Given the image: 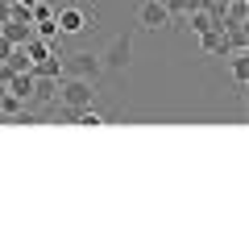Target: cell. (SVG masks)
I'll return each mask as SVG.
<instances>
[{"instance_id": "cell-14", "label": "cell", "mask_w": 249, "mask_h": 249, "mask_svg": "<svg viewBox=\"0 0 249 249\" xmlns=\"http://www.w3.org/2000/svg\"><path fill=\"white\" fill-rule=\"evenodd\" d=\"M34 34L46 37V42H54V37H58V25H54V21H42V25H34Z\"/></svg>"}, {"instance_id": "cell-13", "label": "cell", "mask_w": 249, "mask_h": 249, "mask_svg": "<svg viewBox=\"0 0 249 249\" xmlns=\"http://www.w3.org/2000/svg\"><path fill=\"white\" fill-rule=\"evenodd\" d=\"M162 4H166L170 17H187V13L196 9V0H162Z\"/></svg>"}, {"instance_id": "cell-10", "label": "cell", "mask_w": 249, "mask_h": 249, "mask_svg": "<svg viewBox=\"0 0 249 249\" xmlns=\"http://www.w3.org/2000/svg\"><path fill=\"white\" fill-rule=\"evenodd\" d=\"M4 62H9V71H29V75H34V58L25 54V46H13V54Z\"/></svg>"}, {"instance_id": "cell-17", "label": "cell", "mask_w": 249, "mask_h": 249, "mask_svg": "<svg viewBox=\"0 0 249 249\" xmlns=\"http://www.w3.org/2000/svg\"><path fill=\"white\" fill-rule=\"evenodd\" d=\"M13 4H34V0H13Z\"/></svg>"}, {"instance_id": "cell-8", "label": "cell", "mask_w": 249, "mask_h": 249, "mask_svg": "<svg viewBox=\"0 0 249 249\" xmlns=\"http://www.w3.org/2000/svg\"><path fill=\"white\" fill-rule=\"evenodd\" d=\"M0 34L9 37L13 46H25L29 37H34V25H25V21H4V25H0Z\"/></svg>"}, {"instance_id": "cell-11", "label": "cell", "mask_w": 249, "mask_h": 249, "mask_svg": "<svg viewBox=\"0 0 249 249\" xmlns=\"http://www.w3.org/2000/svg\"><path fill=\"white\" fill-rule=\"evenodd\" d=\"M75 124H88V129H100V124H108L104 121V112H96V108H79V112H75Z\"/></svg>"}, {"instance_id": "cell-1", "label": "cell", "mask_w": 249, "mask_h": 249, "mask_svg": "<svg viewBox=\"0 0 249 249\" xmlns=\"http://www.w3.org/2000/svg\"><path fill=\"white\" fill-rule=\"evenodd\" d=\"M91 100H96V83H91V79H79V75H62V79H58V104L88 108Z\"/></svg>"}, {"instance_id": "cell-16", "label": "cell", "mask_w": 249, "mask_h": 249, "mask_svg": "<svg viewBox=\"0 0 249 249\" xmlns=\"http://www.w3.org/2000/svg\"><path fill=\"white\" fill-rule=\"evenodd\" d=\"M9 9H13V0H0V25L9 21Z\"/></svg>"}, {"instance_id": "cell-5", "label": "cell", "mask_w": 249, "mask_h": 249, "mask_svg": "<svg viewBox=\"0 0 249 249\" xmlns=\"http://www.w3.org/2000/svg\"><path fill=\"white\" fill-rule=\"evenodd\" d=\"M137 21H142V29H150V34H158V29L175 25V17L166 13V4H162V0H145L142 13H137Z\"/></svg>"}, {"instance_id": "cell-9", "label": "cell", "mask_w": 249, "mask_h": 249, "mask_svg": "<svg viewBox=\"0 0 249 249\" xmlns=\"http://www.w3.org/2000/svg\"><path fill=\"white\" fill-rule=\"evenodd\" d=\"M54 96H58V79H37V75H34V96H29V100H37V104H50Z\"/></svg>"}, {"instance_id": "cell-12", "label": "cell", "mask_w": 249, "mask_h": 249, "mask_svg": "<svg viewBox=\"0 0 249 249\" xmlns=\"http://www.w3.org/2000/svg\"><path fill=\"white\" fill-rule=\"evenodd\" d=\"M232 79H237V88H245V83H249V58H245V54L232 58Z\"/></svg>"}, {"instance_id": "cell-4", "label": "cell", "mask_w": 249, "mask_h": 249, "mask_svg": "<svg viewBox=\"0 0 249 249\" xmlns=\"http://www.w3.org/2000/svg\"><path fill=\"white\" fill-rule=\"evenodd\" d=\"M62 75H79V79H91V83H96L100 75H104V67H100V54H91V50L62 54Z\"/></svg>"}, {"instance_id": "cell-7", "label": "cell", "mask_w": 249, "mask_h": 249, "mask_svg": "<svg viewBox=\"0 0 249 249\" xmlns=\"http://www.w3.org/2000/svg\"><path fill=\"white\" fill-rule=\"evenodd\" d=\"M187 25H191V34H208V29L212 25H220V17H216V13H208V9H191L187 13Z\"/></svg>"}, {"instance_id": "cell-6", "label": "cell", "mask_w": 249, "mask_h": 249, "mask_svg": "<svg viewBox=\"0 0 249 249\" xmlns=\"http://www.w3.org/2000/svg\"><path fill=\"white\" fill-rule=\"evenodd\" d=\"M199 50L212 54V58H220V54H229V37H224L220 25H212L208 34H199Z\"/></svg>"}, {"instance_id": "cell-15", "label": "cell", "mask_w": 249, "mask_h": 249, "mask_svg": "<svg viewBox=\"0 0 249 249\" xmlns=\"http://www.w3.org/2000/svg\"><path fill=\"white\" fill-rule=\"evenodd\" d=\"M9 54H13V42H9V37H4V34H0V62L9 58Z\"/></svg>"}, {"instance_id": "cell-3", "label": "cell", "mask_w": 249, "mask_h": 249, "mask_svg": "<svg viewBox=\"0 0 249 249\" xmlns=\"http://www.w3.org/2000/svg\"><path fill=\"white\" fill-rule=\"evenodd\" d=\"M133 62V34H116L112 42L100 50V67L104 71H124Z\"/></svg>"}, {"instance_id": "cell-2", "label": "cell", "mask_w": 249, "mask_h": 249, "mask_svg": "<svg viewBox=\"0 0 249 249\" xmlns=\"http://www.w3.org/2000/svg\"><path fill=\"white\" fill-rule=\"evenodd\" d=\"M91 21H96V9H75V4L54 9V25H58V34H67V37L83 34V29H96Z\"/></svg>"}]
</instances>
